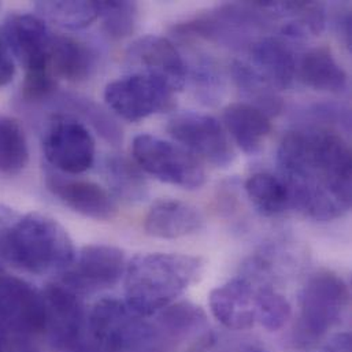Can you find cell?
<instances>
[{
  "instance_id": "obj_6",
  "label": "cell",
  "mask_w": 352,
  "mask_h": 352,
  "mask_svg": "<svg viewBox=\"0 0 352 352\" xmlns=\"http://www.w3.org/2000/svg\"><path fill=\"white\" fill-rule=\"evenodd\" d=\"M135 164L147 175L184 189H197L207 177L188 150L153 135H139L132 144Z\"/></svg>"
},
{
  "instance_id": "obj_10",
  "label": "cell",
  "mask_w": 352,
  "mask_h": 352,
  "mask_svg": "<svg viewBox=\"0 0 352 352\" xmlns=\"http://www.w3.org/2000/svg\"><path fill=\"white\" fill-rule=\"evenodd\" d=\"M44 333L54 351L69 350L85 339L88 316L78 294L62 283L50 284L43 291Z\"/></svg>"
},
{
  "instance_id": "obj_12",
  "label": "cell",
  "mask_w": 352,
  "mask_h": 352,
  "mask_svg": "<svg viewBox=\"0 0 352 352\" xmlns=\"http://www.w3.org/2000/svg\"><path fill=\"white\" fill-rule=\"evenodd\" d=\"M1 37L11 55L23 66L25 74L51 72L50 52L54 34L41 16L26 12L10 14L4 21Z\"/></svg>"
},
{
  "instance_id": "obj_24",
  "label": "cell",
  "mask_w": 352,
  "mask_h": 352,
  "mask_svg": "<svg viewBox=\"0 0 352 352\" xmlns=\"http://www.w3.org/2000/svg\"><path fill=\"white\" fill-rule=\"evenodd\" d=\"M232 77L237 88L252 100L250 104L263 111L267 117L276 116L283 110V99L277 95V91L272 88L250 63L236 60L232 65Z\"/></svg>"
},
{
  "instance_id": "obj_20",
  "label": "cell",
  "mask_w": 352,
  "mask_h": 352,
  "mask_svg": "<svg viewBox=\"0 0 352 352\" xmlns=\"http://www.w3.org/2000/svg\"><path fill=\"white\" fill-rule=\"evenodd\" d=\"M50 67L56 80L69 82H82L88 80L96 69V54L88 44L69 37L54 36Z\"/></svg>"
},
{
  "instance_id": "obj_17",
  "label": "cell",
  "mask_w": 352,
  "mask_h": 352,
  "mask_svg": "<svg viewBox=\"0 0 352 352\" xmlns=\"http://www.w3.org/2000/svg\"><path fill=\"white\" fill-rule=\"evenodd\" d=\"M204 218L197 207L182 200L155 201L144 219V230L158 239H179L201 229Z\"/></svg>"
},
{
  "instance_id": "obj_18",
  "label": "cell",
  "mask_w": 352,
  "mask_h": 352,
  "mask_svg": "<svg viewBox=\"0 0 352 352\" xmlns=\"http://www.w3.org/2000/svg\"><path fill=\"white\" fill-rule=\"evenodd\" d=\"M222 118L225 131L248 155H255L263 148L273 129L270 117L250 103L229 104Z\"/></svg>"
},
{
  "instance_id": "obj_16",
  "label": "cell",
  "mask_w": 352,
  "mask_h": 352,
  "mask_svg": "<svg viewBox=\"0 0 352 352\" xmlns=\"http://www.w3.org/2000/svg\"><path fill=\"white\" fill-rule=\"evenodd\" d=\"M208 305L214 318L229 331H248L256 324V287L244 277L214 288Z\"/></svg>"
},
{
  "instance_id": "obj_22",
  "label": "cell",
  "mask_w": 352,
  "mask_h": 352,
  "mask_svg": "<svg viewBox=\"0 0 352 352\" xmlns=\"http://www.w3.org/2000/svg\"><path fill=\"white\" fill-rule=\"evenodd\" d=\"M155 318L178 347L186 342L193 343L208 332L204 310L190 302L173 303L158 313Z\"/></svg>"
},
{
  "instance_id": "obj_25",
  "label": "cell",
  "mask_w": 352,
  "mask_h": 352,
  "mask_svg": "<svg viewBox=\"0 0 352 352\" xmlns=\"http://www.w3.org/2000/svg\"><path fill=\"white\" fill-rule=\"evenodd\" d=\"M29 162L28 139L21 124L10 117H0V173L16 176Z\"/></svg>"
},
{
  "instance_id": "obj_8",
  "label": "cell",
  "mask_w": 352,
  "mask_h": 352,
  "mask_svg": "<svg viewBox=\"0 0 352 352\" xmlns=\"http://www.w3.org/2000/svg\"><path fill=\"white\" fill-rule=\"evenodd\" d=\"M47 161L59 172L80 175L95 162L96 144L88 128L72 116H55L44 135Z\"/></svg>"
},
{
  "instance_id": "obj_33",
  "label": "cell",
  "mask_w": 352,
  "mask_h": 352,
  "mask_svg": "<svg viewBox=\"0 0 352 352\" xmlns=\"http://www.w3.org/2000/svg\"><path fill=\"white\" fill-rule=\"evenodd\" d=\"M15 74V65L12 55L4 43L3 37H0V87L10 84Z\"/></svg>"
},
{
  "instance_id": "obj_27",
  "label": "cell",
  "mask_w": 352,
  "mask_h": 352,
  "mask_svg": "<svg viewBox=\"0 0 352 352\" xmlns=\"http://www.w3.org/2000/svg\"><path fill=\"white\" fill-rule=\"evenodd\" d=\"M142 169L124 157H110L104 164L106 178L113 193L126 201H140L147 196V181Z\"/></svg>"
},
{
  "instance_id": "obj_28",
  "label": "cell",
  "mask_w": 352,
  "mask_h": 352,
  "mask_svg": "<svg viewBox=\"0 0 352 352\" xmlns=\"http://www.w3.org/2000/svg\"><path fill=\"white\" fill-rule=\"evenodd\" d=\"M103 30L114 40L131 36L139 22V7L133 1H98Z\"/></svg>"
},
{
  "instance_id": "obj_5",
  "label": "cell",
  "mask_w": 352,
  "mask_h": 352,
  "mask_svg": "<svg viewBox=\"0 0 352 352\" xmlns=\"http://www.w3.org/2000/svg\"><path fill=\"white\" fill-rule=\"evenodd\" d=\"M349 305L350 289L340 276L329 270L313 274L300 292L291 344L299 350L317 346L340 322Z\"/></svg>"
},
{
  "instance_id": "obj_2",
  "label": "cell",
  "mask_w": 352,
  "mask_h": 352,
  "mask_svg": "<svg viewBox=\"0 0 352 352\" xmlns=\"http://www.w3.org/2000/svg\"><path fill=\"white\" fill-rule=\"evenodd\" d=\"M76 255L72 237L55 218L0 204V262L36 276L63 274Z\"/></svg>"
},
{
  "instance_id": "obj_9",
  "label": "cell",
  "mask_w": 352,
  "mask_h": 352,
  "mask_svg": "<svg viewBox=\"0 0 352 352\" xmlns=\"http://www.w3.org/2000/svg\"><path fill=\"white\" fill-rule=\"evenodd\" d=\"M170 136L197 160L217 168H228L236 154L229 136L221 122L206 114L193 111L181 113L169 121Z\"/></svg>"
},
{
  "instance_id": "obj_30",
  "label": "cell",
  "mask_w": 352,
  "mask_h": 352,
  "mask_svg": "<svg viewBox=\"0 0 352 352\" xmlns=\"http://www.w3.org/2000/svg\"><path fill=\"white\" fill-rule=\"evenodd\" d=\"M74 103L77 111L82 113L87 120L96 128V131L109 142L118 143L122 140V133L118 126L92 102L85 99H70Z\"/></svg>"
},
{
  "instance_id": "obj_34",
  "label": "cell",
  "mask_w": 352,
  "mask_h": 352,
  "mask_svg": "<svg viewBox=\"0 0 352 352\" xmlns=\"http://www.w3.org/2000/svg\"><path fill=\"white\" fill-rule=\"evenodd\" d=\"M324 352H351V336L349 333H338L332 336L327 342Z\"/></svg>"
},
{
  "instance_id": "obj_23",
  "label": "cell",
  "mask_w": 352,
  "mask_h": 352,
  "mask_svg": "<svg viewBox=\"0 0 352 352\" xmlns=\"http://www.w3.org/2000/svg\"><path fill=\"white\" fill-rule=\"evenodd\" d=\"M244 188L251 204L262 217H278L291 208L289 190L280 177L255 173L245 181Z\"/></svg>"
},
{
  "instance_id": "obj_3",
  "label": "cell",
  "mask_w": 352,
  "mask_h": 352,
  "mask_svg": "<svg viewBox=\"0 0 352 352\" xmlns=\"http://www.w3.org/2000/svg\"><path fill=\"white\" fill-rule=\"evenodd\" d=\"M203 269V259L193 255L139 254L126 265L125 303L143 317H154L196 284Z\"/></svg>"
},
{
  "instance_id": "obj_21",
  "label": "cell",
  "mask_w": 352,
  "mask_h": 352,
  "mask_svg": "<svg viewBox=\"0 0 352 352\" xmlns=\"http://www.w3.org/2000/svg\"><path fill=\"white\" fill-rule=\"evenodd\" d=\"M299 77L306 87L320 92L339 94L347 87V73L325 47L313 48L305 54L299 66Z\"/></svg>"
},
{
  "instance_id": "obj_29",
  "label": "cell",
  "mask_w": 352,
  "mask_h": 352,
  "mask_svg": "<svg viewBox=\"0 0 352 352\" xmlns=\"http://www.w3.org/2000/svg\"><path fill=\"white\" fill-rule=\"evenodd\" d=\"M256 287V322L266 331H280L291 318L292 309L284 295L273 285Z\"/></svg>"
},
{
  "instance_id": "obj_19",
  "label": "cell",
  "mask_w": 352,
  "mask_h": 352,
  "mask_svg": "<svg viewBox=\"0 0 352 352\" xmlns=\"http://www.w3.org/2000/svg\"><path fill=\"white\" fill-rule=\"evenodd\" d=\"M252 69L276 91L287 89L296 73V62L291 48L276 37H263L251 48Z\"/></svg>"
},
{
  "instance_id": "obj_7",
  "label": "cell",
  "mask_w": 352,
  "mask_h": 352,
  "mask_svg": "<svg viewBox=\"0 0 352 352\" xmlns=\"http://www.w3.org/2000/svg\"><path fill=\"white\" fill-rule=\"evenodd\" d=\"M104 100L109 109L129 122L175 109V92L161 81L140 73H131L107 84Z\"/></svg>"
},
{
  "instance_id": "obj_35",
  "label": "cell",
  "mask_w": 352,
  "mask_h": 352,
  "mask_svg": "<svg viewBox=\"0 0 352 352\" xmlns=\"http://www.w3.org/2000/svg\"><path fill=\"white\" fill-rule=\"evenodd\" d=\"M62 352H102L99 350V347L91 340V339H88L87 340V338L82 340V342H80V343H77L76 346H73V347H70L69 350H65V351Z\"/></svg>"
},
{
  "instance_id": "obj_26",
  "label": "cell",
  "mask_w": 352,
  "mask_h": 352,
  "mask_svg": "<svg viewBox=\"0 0 352 352\" xmlns=\"http://www.w3.org/2000/svg\"><path fill=\"white\" fill-rule=\"evenodd\" d=\"M34 8L43 19L70 30L88 28L99 18L98 1H37Z\"/></svg>"
},
{
  "instance_id": "obj_1",
  "label": "cell",
  "mask_w": 352,
  "mask_h": 352,
  "mask_svg": "<svg viewBox=\"0 0 352 352\" xmlns=\"http://www.w3.org/2000/svg\"><path fill=\"white\" fill-rule=\"evenodd\" d=\"M280 178L291 208L303 217L329 222L351 208V150L336 132L310 128L289 132L277 153Z\"/></svg>"
},
{
  "instance_id": "obj_13",
  "label": "cell",
  "mask_w": 352,
  "mask_h": 352,
  "mask_svg": "<svg viewBox=\"0 0 352 352\" xmlns=\"http://www.w3.org/2000/svg\"><path fill=\"white\" fill-rule=\"evenodd\" d=\"M132 73L150 76L173 92L181 91L186 81L188 67L176 45L166 37L147 34L132 43L126 52Z\"/></svg>"
},
{
  "instance_id": "obj_31",
  "label": "cell",
  "mask_w": 352,
  "mask_h": 352,
  "mask_svg": "<svg viewBox=\"0 0 352 352\" xmlns=\"http://www.w3.org/2000/svg\"><path fill=\"white\" fill-rule=\"evenodd\" d=\"M212 352H270L267 347L252 338H223L212 332Z\"/></svg>"
},
{
  "instance_id": "obj_14",
  "label": "cell",
  "mask_w": 352,
  "mask_h": 352,
  "mask_svg": "<svg viewBox=\"0 0 352 352\" xmlns=\"http://www.w3.org/2000/svg\"><path fill=\"white\" fill-rule=\"evenodd\" d=\"M0 325L29 336L44 333L43 292L0 266Z\"/></svg>"
},
{
  "instance_id": "obj_15",
  "label": "cell",
  "mask_w": 352,
  "mask_h": 352,
  "mask_svg": "<svg viewBox=\"0 0 352 352\" xmlns=\"http://www.w3.org/2000/svg\"><path fill=\"white\" fill-rule=\"evenodd\" d=\"M47 189L74 212L95 221H110L118 212L113 195L96 182L48 173Z\"/></svg>"
},
{
  "instance_id": "obj_4",
  "label": "cell",
  "mask_w": 352,
  "mask_h": 352,
  "mask_svg": "<svg viewBox=\"0 0 352 352\" xmlns=\"http://www.w3.org/2000/svg\"><path fill=\"white\" fill-rule=\"evenodd\" d=\"M150 318L116 298L100 299L88 314L89 339L102 352H176L173 339Z\"/></svg>"
},
{
  "instance_id": "obj_11",
  "label": "cell",
  "mask_w": 352,
  "mask_h": 352,
  "mask_svg": "<svg viewBox=\"0 0 352 352\" xmlns=\"http://www.w3.org/2000/svg\"><path fill=\"white\" fill-rule=\"evenodd\" d=\"M126 265V255L118 247L109 244L85 245L62 274V284L77 294L107 289L125 276Z\"/></svg>"
},
{
  "instance_id": "obj_32",
  "label": "cell",
  "mask_w": 352,
  "mask_h": 352,
  "mask_svg": "<svg viewBox=\"0 0 352 352\" xmlns=\"http://www.w3.org/2000/svg\"><path fill=\"white\" fill-rule=\"evenodd\" d=\"M32 338L33 336L0 325V352H44Z\"/></svg>"
}]
</instances>
